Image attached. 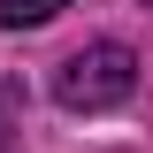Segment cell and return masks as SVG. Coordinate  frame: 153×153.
Listing matches in <instances>:
<instances>
[{"label": "cell", "instance_id": "cell-1", "mask_svg": "<svg viewBox=\"0 0 153 153\" xmlns=\"http://www.w3.org/2000/svg\"><path fill=\"white\" fill-rule=\"evenodd\" d=\"M130 84H138V54H130V46H115V38H100V46H76V54L61 61L54 100L92 115V107H115V100H130Z\"/></svg>", "mask_w": 153, "mask_h": 153}, {"label": "cell", "instance_id": "cell-2", "mask_svg": "<svg viewBox=\"0 0 153 153\" xmlns=\"http://www.w3.org/2000/svg\"><path fill=\"white\" fill-rule=\"evenodd\" d=\"M76 0H0V31H31V23H54Z\"/></svg>", "mask_w": 153, "mask_h": 153}]
</instances>
